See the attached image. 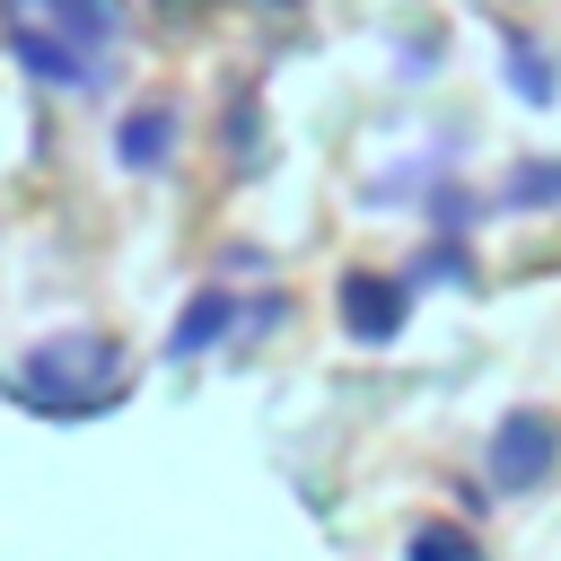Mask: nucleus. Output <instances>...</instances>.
Returning <instances> with one entry per match:
<instances>
[{
  "mask_svg": "<svg viewBox=\"0 0 561 561\" xmlns=\"http://www.w3.org/2000/svg\"><path fill=\"white\" fill-rule=\"evenodd\" d=\"M412 552H430V561H465V535H447V526H430Z\"/></svg>",
  "mask_w": 561,
  "mask_h": 561,
  "instance_id": "nucleus-5",
  "label": "nucleus"
},
{
  "mask_svg": "<svg viewBox=\"0 0 561 561\" xmlns=\"http://www.w3.org/2000/svg\"><path fill=\"white\" fill-rule=\"evenodd\" d=\"M394 316H403V298H394L386 280H342V324H351V333L386 342V333H394Z\"/></svg>",
  "mask_w": 561,
  "mask_h": 561,
  "instance_id": "nucleus-2",
  "label": "nucleus"
},
{
  "mask_svg": "<svg viewBox=\"0 0 561 561\" xmlns=\"http://www.w3.org/2000/svg\"><path fill=\"white\" fill-rule=\"evenodd\" d=\"M543 465H552V421H543V412H517V421L500 430V447H491V482L517 491V482H535Z\"/></svg>",
  "mask_w": 561,
  "mask_h": 561,
  "instance_id": "nucleus-1",
  "label": "nucleus"
},
{
  "mask_svg": "<svg viewBox=\"0 0 561 561\" xmlns=\"http://www.w3.org/2000/svg\"><path fill=\"white\" fill-rule=\"evenodd\" d=\"M123 158L140 167V158H167V114H131L123 123Z\"/></svg>",
  "mask_w": 561,
  "mask_h": 561,
  "instance_id": "nucleus-3",
  "label": "nucleus"
},
{
  "mask_svg": "<svg viewBox=\"0 0 561 561\" xmlns=\"http://www.w3.org/2000/svg\"><path fill=\"white\" fill-rule=\"evenodd\" d=\"M219 316H228L219 298H193V316H184V333H175V351H193L202 333H219Z\"/></svg>",
  "mask_w": 561,
  "mask_h": 561,
  "instance_id": "nucleus-4",
  "label": "nucleus"
}]
</instances>
